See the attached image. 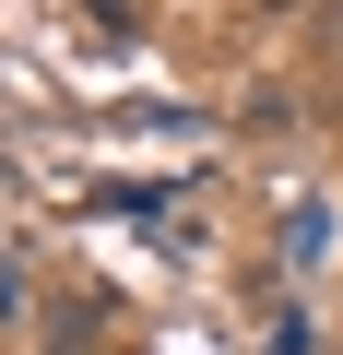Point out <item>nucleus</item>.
I'll list each match as a JSON object with an SVG mask.
<instances>
[{"label": "nucleus", "mask_w": 343, "mask_h": 355, "mask_svg": "<svg viewBox=\"0 0 343 355\" xmlns=\"http://www.w3.org/2000/svg\"><path fill=\"white\" fill-rule=\"evenodd\" d=\"M12 308H24V272H12V261H0V320H12Z\"/></svg>", "instance_id": "f03ea898"}, {"label": "nucleus", "mask_w": 343, "mask_h": 355, "mask_svg": "<svg viewBox=\"0 0 343 355\" xmlns=\"http://www.w3.org/2000/svg\"><path fill=\"white\" fill-rule=\"evenodd\" d=\"M107 331H95V296H60L48 308V355H95Z\"/></svg>", "instance_id": "f257e3e1"}]
</instances>
